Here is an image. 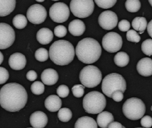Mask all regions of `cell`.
Listing matches in <instances>:
<instances>
[{
	"label": "cell",
	"mask_w": 152,
	"mask_h": 128,
	"mask_svg": "<svg viewBox=\"0 0 152 128\" xmlns=\"http://www.w3.org/2000/svg\"><path fill=\"white\" fill-rule=\"evenodd\" d=\"M28 94L25 88L16 83L4 85L0 90V105L10 112H16L25 106Z\"/></svg>",
	"instance_id": "obj_1"
},
{
	"label": "cell",
	"mask_w": 152,
	"mask_h": 128,
	"mask_svg": "<svg viewBox=\"0 0 152 128\" xmlns=\"http://www.w3.org/2000/svg\"><path fill=\"white\" fill-rule=\"evenodd\" d=\"M75 53L80 61L86 64H91L100 58L102 47L96 40L85 38L78 42Z\"/></svg>",
	"instance_id": "obj_2"
},
{
	"label": "cell",
	"mask_w": 152,
	"mask_h": 128,
	"mask_svg": "<svg viewBox=\"0 0 152 128\" xmlns=\"http://www.w3.org/2000/svg\"><path fill=\"white\" fill-rule=\"evenodd\" d=\"M50 58L56 65H67L73 60L75 48L72 44L65 40L54 42L50 47Z\"/></svg>",
	"instance_id": "obj_3"
},
{
	"label": "cell",
	"mask_w": 152,
	"mask_h": 128,
	"mask_svg": "<svg viewBox=\"0 0 152 128\" xmlns=\"http://www.w3.org/2000/svg\"><path fill=\"white\" fill-rule=\"evenodd\" d=\"M106 105L105 97L98 91L90 92L83 99V107L87 113H100L105 109Z\"/></svg>",
	"instance_id": "obj_4"
},
{
	"label": "cell",
	"mask_w": 152,
	"mask_h": 128,
	"mask_svg": "<svg viewBox=\"0 0 152 128\" xmlns=\"http://www.w3.org/2000/svg\"><path fill=\"white\" fill-rule=\"evenodd\" d=\"M126 89L125 79L121 74L112 73L104 78L102 84V90L108 97L112 98V95L116 90L125 92Z\"/></svg>",
	"instance_id": "obj_5"
},
{
	"label": "cell",
	"mask_w": 152,
	"mask_h": 128,
	"mask_svg": "<svg viewBox=\"0 0 152 128\" xmlns=\"http://www.w3.org/2000/svg\"><path fill=\"white\" fill-rule=\"evenodd\" d=\"M146 111L145 103L141 99L132 97L124 103L123 113L125 117L132 121H136L143 117Z\"/></svg>",
	"instance_id": "obj_6"
},
{
	"label": "cell",
	"mask_w": 152,
	"mask_h": 128,
	"mask_svg": "<svg viewBox=\"0 0 152 128\" xmlns=\"http://www.w3.org/2000/svg\"><path fill=\"white\" fill-rule=\"evenodd\" d=\"M79 78L84 87L94 88L102 81V74L97 67L90 65L83 68L80 73Z\"/></svg>",
	"instance_id": "obj_7"
},
{
	"label": "cell",
	"mask_w": 152,
	"mask_h": 128,
	"mask_svg": "<svg viewBox=\"0 0 152 128\" xmlns=\"http://www.w3.org/2000/svg\"><path fill=\"white\" fill-rule=\"evenodd\" d=\"M94 9L93 0H72L70 10L78 18H86L93 14Z\"/></svg>",
	"instance_id": "obj_8"
},
{
	"label": "cell",
	"mask_w": 152,
	"mask_h": 128,
	"mask_svg": "<svg viewBox=\"0 0 152 128\" xmlns=\"http://www.w3.org/2000/svg\"><path fill=\"white\" fill-rule=\"evenodd\" d=\"M69 15V8L64 3H55L50 7V17L55 23H64L67 21Z\"/></svg>",
	"instance_id": "obj_9"
},
{
	"label": "cell",
	"mask_w": 152,
	"mask_h": 128,
	"mask_svg": "<svg viewBox=\"0 0 152 128\" xmlns=\"http://www.w3.org/2000/svg\"><path fill=\"white\" fill-rule=\"evenodd\" d=\"M122 45V37L115 32H109L103 37L102 46L109 53H115L119 51Z\"/></svg>",
	"instance_id": "obj_10"
},
{
	"label": "cell",
	"mask_w": 152,
	"mask_h": 128,
	"mask_svg": "<svg viewBox=\"0 0 152 128\" xmlns=\"http://www.w3.org/2000/svg\"><path fill=\"white\" fill-rule=\"evenodd\" d=\"M15 34L14 29L8 24L0 23V49L10 47L15 41Z\"/></svg>",
	"instance_id": "obj_11"
},
{
	"label": "cell",
	"mask_w": 152,
	"mask_h": 128,
	"mask_svg": "<svg viewBox=\"0 0 152 128\" xmlns=\"http://www.w3.org/2000/svg\"><path fill=\"white\" fill-rule=\"evenodd\" d=\"M27 19L34 25H39L45 21L47 17V11L42 5L34 4L30 7L26 12Z\"/></svg>",
	"instance_id": "obj_12"
},
{
	"label": "cell",
	"mask_w": 152,
	"mask_h": 128,
	"mask_svg": "<svg viewBox=\"0 0 152 128\" xmlns=\"http://www.w3.org/2000/svg\"><path fill=\"white\" fill-rule=\"evenodd\" d=\"M99 25L103 29L111 30L117 26L118 18L116 14L110 10L104 11L99 15Z\"/></svg>",
	"instance_id": "obj_13"
},
{
	"label": "cell",
	"mask_w": 152,
	"mask_h": 128,
	"mask_svg": "<svg viewBox=\"0 0 152 128\" xmlns=\"http://www.w3.org/2000/svg\"><path fill=\"white\" fill-rule=\"evenodd\" d=\"M48 121L46 114L41 111L34 112L30 117V124L34 128H44L47 125Z\"/></svg>",
	"instance_id": "obj_14"
},
{
	"label": "cell",
	"mask_w": 152,
	"mask_h": 128,
	"mask_svg": "<svg viewBox=\"0 0 152 128\" xmlns=\"http://www.w3.org/2000/svg\"><path fill=\"white\" fill-rule=\"evenodd\" d=\"M9 64L12 69L15 71L22 70L25 67L26 58L25 56L20 53L12 55L9 60Z\"/></svg>",
	"instance_id": "obj_15"
},
{
	"label": "cell",
	"mask_w": 152,
	"mask_h": 128,
	"mask_svg": "<svg viewBox=\"0 0 152 128\" xmlns=\"http://www.w3.org/2000/svg\"><path fill=\"white\" fill-rule=\"evenodd\" d=\"M137 71L142 76H150L152 75V60L150 58H144L138 62Z\"/></svg>",
	"instance_id": "obj_16"
},
{
	"label": "cell",
	"mask_w": 152,
	"mask_h": 128,
	"mask_svg": "<svg viewBox=\"0 0 152 128\" xmlns=\"http://www.w3.org/2000/svg\"><path fill=\"white\" fill-rule=\"evenodd\" d=\"M41 80L46 85H53L58 80L57 72L53 69H46L41 74Z\"/></svg>",
	"instance_id": "obj_17"
},
{
	"label": "cell",
	"mask_w": 152,
	"mask_h": 128,
	"mask_svg": "<svg viewBox=\"0 0 152 128\" xmlns=\"http://www.w3.org/2000/svg\"><path fill=\"white\" fill-rule=\"evenodd\" d=\"M45 105L48 111L51 112H56L61 109L62 101L59 96L51 95L46 99Z\"/></svg>",
	"instance_id": "obj_18"
},
{
	"label": "cell",
	"mask_w": 152,
	"mask_h": 128,
	"mask_svg": "<svg viewBox=\"0 0 152 128\" xmlns=\"http://www.w3.org/2000/svg\"><path fill=\"white\" fill-rule=\"evenodd\" d=\"M69 33L75 37H79L83 34L86 31V25L80 19L73 20L69 24Z\"/></svg>",
	"instance_id": "obj_19"
},
{
	"label": "cell",
	"mask_w": 152,
	"mask_h": 128,
	"mask_svg": "<svg viewBox=\"0 0 152 128\" xmlns=\"http://www.w3.org/2000/svg\"><path fill=\"white\" fill-rule=\"evenodd\" d=\"M53 39V33L52 31L47 28L40 29L37 33V41L43 45L50 44Z\"/></svg>",
	"instance_id": "obj_20"
},
{
	"label": "cell",
	"mask_w": 152,
	"mask_h": 128,
	"mask_svg": "<svg viewBox=\"0 0 152 128\" xmlns=\"http://www.w3.org/2000/svg\"><path fill=\"white\" fill-rule=\"evenodd\" d=\"M97 124L102 128H108L110 124L114 122L113 114L109 111H102L97 117Z\"/></svg>",
	"instance_id": "obj_21"
},
{
	"label": "cell",
	"mask_w": 152,
	"mask_h": 128,
	"mask_svg": "<svg viewBox=\"0 0 152 128\" xmlns=\"http://www.w3.org/2000/svg\"><path fill=\"white\" fill-rule=\"evenodd\" d=\"M15 0H1L0 1V16L5 17L12 12L15 7Z\"/></svg>",
	"instance_id": "obj_22"
},
{
	"label": "cell",
	"mask_w": 152,
	"mask_h": 128,
	"mask_svg": "<svg viewBox=\"0 0 152 128\" xmlns=\"http://www.w3.org/2000/svg\"><path fill=\"white\" fill-rule=\"evenodd\" d=\"M75 128H98V124L94 119L84 116L77 120L75 124Z\"/></svg>",
	"instance_id": "obj_23"
},
{
	"label": "cell",
	"mask_w": 152,
	"mask_h": 128,
	"mask_svg": "<svg viewBox=\"0 0 152 128\" xmlns=\"http://www.w3.org/2000/svg\"><path fill=\"white\" fill-rule=\"evenodd\" d=\"M132 26L135 31L139 32H145L148 26V23L145 17H136L132 22Z\"/></svg>",
	"instance_id": "obj_24"
},
{
	"label": "cell",
	"mask_w": 152,
	"mask_h": 128,
	"mask_svg": "<svg viewBox=\"0 0 152 128\" xmlns=\"http://www.w3.org/2000/svg\"><path fill=\"white\" fill-rule=\"evenodd\" d=\"M115 65L119 67H124L126 66L129 63L130 58L125 52H119L115 55L114 58Z\"/></svg>",
	"instance_id": "obj_25"
},
{
	"label": "cell",
	"mask_w": 152,
	"mask_h": 128,
	"mask_svg": "<svg viewBox=\"0 0 152 128\" xmlns=\"http://www.w3.org/2000/svg\"><path fill=\"white\" fill-rule=\"evenodd\" d=\"M27 19L24 15L18 14L15 16L12 20L13 25L18 29L25 28L27 25Z\"/></svg>",
	"instance_id": "obj_26"
},
{
	"label": "cell",
	"mask_w": 152,
	"mask_h": 128,
	"mask_svg": "<svg viewBox=\"0 0 152 128\" xmlns=\"http://www.w3.org/2000/svg\"><path fill=\"white\" fill-rule=\"evenodd\" d=\"M141 3L139 0H127L125 2V7L129 12H137L141 9Z\"/></svg>",
	"instance_id": "obj_27"
},
{
	"label": "cell",
	"mask_w": 152,
	"mask_h": 128,
	"mask_svg": "<svg viewBox=\"0 0 152 128\" xmlns=\"http://www.w3.org/2000/svg\"><path fill=\"white\" fill-rule=\"evenodd\" d=\"M71 111L67 108H63L60 109L58 112V118L60 121L63 122H69L72 118Z\"/></svg>",
	"instance_id": "obj_28"
},
{
	"label": "cell",
	"mask_w": 152,
	"mask_h": 128,
	"mask_svg": "<svg viewBox=\"0 0 152 128\" xmlns=\"http://www.w3.org/2000/svg\"><path fill=\"white\" fill-rule=\"evenodd\" d=\"M50 56L49 52L45 48H39L35 53V59L39 62H44L46 61Z\"/></svg>",
	"instance_id": "obj_29"
},
{
	"label": "cell",
	"mask_w": 152,
	"mask_h": 128,
	"mask_svg": "<svg viewBox=\"0 0 152 128\" xmlns=\"http://www.w3.org/2000/svg\"><path fill=\"white\" fill-rule=\"evenodd\" d=\"M31 91L35 95H41L45 92L44 83L40 81H35L31 85Z\"/></svg>",
	"instance_id": "obj_30"
},
{
	"label": "cell",
	"mask_w": 152,
	"mask_h": 128,
	"mask_svg": "<svg viewBox=\"0 0 152 128\" xmlns=\"http://www.w3.org/2000/svg\"><path fill=\"white\" fill-rule=\"evenodd\" d=\"M95 3L99 7L104 9L112 8L116 3V0H95Z\"/></svg>",
	"instance_id": "obj_31"
},
{
	"label": "cell",
	"mask_w": 152,
	"mask_h": 128,
	"mask_svg": "<svg viewBox=\"0 0 152 128\" xmlns=\"http://www.w3.org/2000/svg\"><path fill=\"white\" fill-rule=\"evenodd\" d=\"M141 49L144 54L148 56L152 55V39H146L141 45Z\"/></svg>",
	"instance_id": "obj_32"
},
{
	"label": "cell",
	"mask_w": 152,
	"mask_h": 128,
	"mask_svg": "<svg viewBox=\"0 0 152 128\" xmlns=\"http://www.w3.org/2000/svg\"><path fill=\"white\" fill-rule=\"evenodd\" d=\"M126 39L129 41L132 42L138 43L141 41V37L139 33L134 30H130L126 33Z\"/></svg>",
	"instance_id": "obj_33"
},
{
	"label": "cell",
	"mask_w": 152,
	"mask_h": 128,
	"mask_svg": "<svg viewBox=\"0 0 152 128\" xmlns=\"http://www.w3.org/2000/svg\"><path fill=\"white\" fill-rule=\"evenodd\" d=\"M72 92L75 97H82L84 94L85 87L83 85H75L71 89Z\"/></svg>",
	"instance_id": "obj_34"
},
{
	"label": "cell",
	"mask_w": 152,
	"mask_h": 128,
	"mask_svg": "<svg viewBox=\"0 0 152 128\" xmlns=\"http://www.w3.org/2000/svg\"><path fill=\"white\" fill-rule=\"evenodd\" d=\"M57 93L60 97H67L69 94V89L67 86L64 85H60L57 89Z\"/></svg>",
	"instance_id": "obj_35"
},
{
	"label": "cell",
	"mask_w": 152,
	"mask_h": 128,
	"mask_svg": "<svg viewBox=\"0 0 152 128\" xmlns=\"http://www.w3.org/2000/svg\"><path fill=\"white\" fill-rule=\"evenodd\" d=\"M54 34L56 37L59 38H62L65 37L67 34L66 28L63 25L57 26L54 29Z\"/></svg>",
	"instance_id": "obj_36"
},
{
	"label": "cell",
	"mask_w": 152,
	"mask_h": 128,
	"mask_svg": "<svg viewBox=\"0 0 152 128\" xmlns=\"http://www.w3.org/2000/svg\"><path fill=\"white\" fill-rule=\"evenodd\" d=\"M9 78V74L8 71L3 67H0V84L5 83Z\"/></svg>",
	"instance_id": "obj_37"
},
{
	"label": "cell",
	"mask_w": 152,
	"mask_h": 128,
	"mask_svg": "<svg viewBox=\"0 0 152 128\" xmlns=\"http://www.w3.org/2000/svg\"><path fill=\"white\" fill-rule=\"evenodd\" d=\"M118 28L119 30L121 31H129L130 28V23L127 20H121L118 23Z\"/></svg>",
	"instance_id": "obj_38"
},
{
	"label": "cell",
	"mask_w": 152,
	"mask_h": 128,
	"mask_svg": "<svg viewBox=\"0 0 152 128\" xmlns=\"http://www.w3.org/2000/svg\"><path fill=\"white\" fill-rule=\"evenodd\" d=\"M141 124L145 128H150L152 126V118L149 115L143 117L141 120Z\"/></svg>",
	"instance_id": "obj_39"
},
{
	"label": "cell",
	"mask_w": 152,
	"mask_h": 128,
	"mask_svg": "<svg viewBox=\"0 0 152 128\" xmlns=\"http://www.w3.org/2000/svg\"><path fill=\"white\" fill-rule=\"evenodd\" d=\"M112 98L116 102L121 101L123 99V93L120 90H116L112 95Z\"/></svg>",
	"instance_id": "obj_40"
},
{
	"label": "cell",
	"mask_w": 152,
	"mask_h": 128,
	"mask_svg": "<svg viewBox=\"0 0 152 128\" xmlns=\"http://www.w3.org/2000/svg\"><path fill=\"white\" fill-rule=\"evenodd\" d=\"M37 74L34 71H30L26 74V78L30 81H34L37 79Z\"/></svg>",
	"instance_id": "obj_41"
},
{
	"label": "cell",
	"mask_w": 152,
	"mask_h": 128,
	"mask_svg": "<svg viewBox=\"0 0 152 128\" xmlns=\"http://www.w3.org/2000/svg\"><path fill=\"white\" fill-rule=\"evenodd\" d=\"M108 128H123V126L118 122H113L109 126Z\"/></svg>",
	"instance_id": "obj_42"
},
{
	"label": "cell",
	"mask_w": 152,
	"mask_h": 128,
	"mask_svg": "<svg viewBox=\"0 0 152 128\" xmlns=\"http://www.w3.org/2000/svg\"><path fill=\"white\" fill-rule=\"evenodd\" d=\"M147 30H148V33L149 35L152 38V20L150 21L147 26Z\"/></svg>",
	"instance_id": "obj_43"
},
{
	"label": "cell",
	"mask_w": 152,
	"mask_h": 128,
	"mask_svg": "<svg viewBox=\"0 0 152 128\" xmlns=\"http://www.w3.org/2000/svg\"><path fill=\"white\" fill-rule=\"evenodd\" d=\"M0 55H1V60H0V64H1L3 61V55L1 52V53H0Z\"/></svg>",
	"instance_id": "obj_44"
},
{
	"label": "cell",
	"mask_w": 152,
	"mask_h": 128,
	"mask_svg": "<svg viewBox=\"0 0 152 128\" xmlns=\"http://www.w3.org/2000/svg\"><path fill=\"white\" fill-rule=\"evenodd\" d=\"M149 3H150V4L151 5V6L152 7V0H149Z\"/></svg>",
	"instance_id": "obj_45"
},
{
	"label": "cell",
	"mask_w": 152,
	"mask_h": 128,
	"mask_svg": "<svg viewBox=\"0 0 152 128\" xmlns=\"http://www.w3.org/2000/svg\"><path fill=\"white\" fill-rule=\"evenodd\" d=\"M37 2H43L44 1H39V0H37Z\"/></svg>",
	"instance_id": "obj_46"
},
{
	"label": "cell",
	"mask_w": 152,
	"mask_h": 128,
	"mask_svg": "<svg viewBox=\"0 0 152 128\" xmlns=\"http://www.w3.org/2000/svg\"><path fill=\"white\" fill-rule=\"evenodd\" d=\"M151 110H152V106L151 107Z\"/></svg>",
	"instance_id": "obj_47"
},
{
	"label": "cell",
	"mask_w": 152,
	"mask_h": 128,
	"mask_svg": "<svg viewBox=\"0 0 152 128\" xmlns=\"http://www.w3.org/2000/svg\"><path fill=\"white\" fill-rule=\"evenodd\" d=\"M27 128H34V127H27Z\"/></svg>",
	"instance_id": "obj_48"
},
{
	"label": "cell",
	"mask_w": 152,
	"mask_h": 128,
	"mask_svg": "<svg viewBox=\"0 0 152 128\" xmlns=\"http://www.w3.org/2000/svg\"><path fill=\"white\" fill-rule=\"evenodd\" d=\"M135 128H142V127H135Z\"/></svg>",
	"instance_id": "obj_49"
},
{
	"label": "cell",
	"mask_w": 152,
	"mask_h": 128,
	"mask_svg": "<svg viewBox=\"0 0 152 128\" xmlns=\"http://www.w3.org/2000/svg\"><path fill=\"white\" fill-rule=\"evenodd\" d=\"M123 128H126L125 126H123Z\"/></svg>",
	"instance_id": "obj_50"
}]
</instances>
